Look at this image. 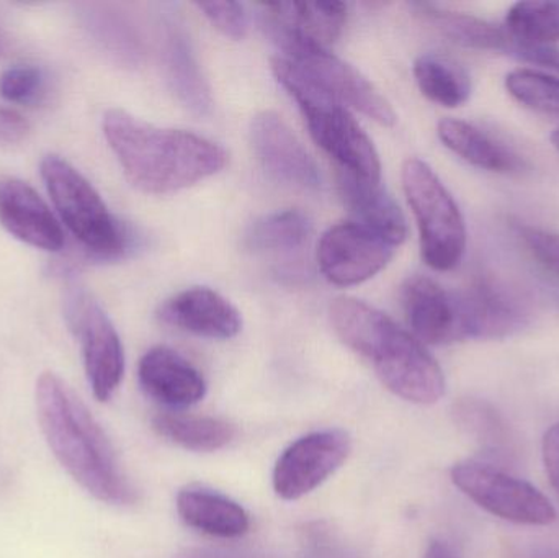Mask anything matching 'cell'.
Wrapping results in <instances>:
<instances>
[{"instance_id": "obj_28", "label": "cell", "mask_w": 559, "mask_h": 558, "mask_svg": "<svg viewBox=\"0 0 559 558\" xmlns=\"http://www.w3.org/2000/svg\"><path fill=\"white\" fill-rule=\"evenodd\" d=\"M506 32L525 45L559 41V2H518L506 15Z\"/></svg>"}, {"instance_id": "obj_3", "label": "cell", "mask_w": 559, "mask_h": 558, "mask_svg": "<svg viewBox=\"0 0 559 558\" xmlns=\"http://www.w3.org/2000/svg\"><path fill=\"white\" fill-rule=\"evenodd\" d=\"M332 327L352 351L373 366L393 395L414 405H433L445 393V376L432 354L414 334L383 311L350 297L334 300Z\"/></svg>"}, {"instance_id": "obj_9", "label": "cell", "mask_w": 559, "mask_h": 558, "mask_svg": "<svg viewBox=\"0 0 559 558\" xmlns=\"http://www.w3.org/2000/svg\"><path fill=\"white\" fill-rule=\"evenodd\" d=\"M352 452V438L344 429L309 432L280 455L272 475L274 491L285 501H296L328 482Z\"/></svg>"}, {"instance_id": "obj_40", "label": "cell", "mask_w": 559, "mask_h": 558, "mask_svg": "<svg viewBox=\"0 0 559 558\" xmlns=\"http://www.w3.org/2000/svg\"><path fill=\"white\" fill-rule=\"evenodd\" d=\"M521 558H548L547 556H538V554H532V556H525V557H521Z\"/></svg>"}, {"instance_id": "obj_12", "label": "cell", "mask_w": 559, "mask_h": 558, "mask_svg": "<svg viewBox=\"0 0 559 558\" xmlns=\"http://www.w3.org/2000/svg\"><path fill=\"white\" fill-rule=\"evenodd\" d=\"M347 22L344 2L265 3L261 25L280 46H314L328 49Z\"/></svg>"}, {"instance_id": "obj_6", "label": "cell", "mask_w": 559, "mask_h": 558, "mask_svg": "<svg viewBox=\"0 0 559 558\" xmlns=\"http://www.w3.org/2000/svg\"><path fill=\"white\" fill-rule=\"evenodd\" d=\"M403 189L416 216L424 262L439 272L459 268L465 256L466 225L452 193L432 167L416 157L404 163Z\"/></svg>"}, {"instance_id": "obj_27", "label": "cell", "mask_w": 559, "mask_h": 558, "mask_svg": "<svg viewBox=\"0 0 559 558\" xmlns=\"http://www.w3.org/2000/svg\"><path fill=\"white\" fill-rule=\"evenodd\" d=\"M311 222L299 210H283L255 219L245 236V246L255 254L292 252L305 246Z\"/></svg>"}, {"instance_id": "obj_33", "label": "cell", "mask_w": 559, "mask_h": 558, "mask_svg": "<svg viewBox=\"0 0 559 558\" xmlns=\"http://www.w3.org/2000/svg\"><path fill=\"white\" fill-rule=\"evenodd\" d=\"M200 12L215 25L223 35L239 41L248 35V13L238 2L197 3Z\"/></svg>"}, {"instance_id": "obj_34", "label": "cell", "mask_w": 559, "mask_h": 558, "mask_svg": "<svg viewBox=\"0 0 559 558\" xmlns=\"http://www.w3.org/2000/svg\"><path fill=\"white\" fill-rule=\"evenodd\" d=\"M509 55L522 59V61L532 62V64L542 66V68L551 69L559 74V48L554 45H525V43H512Z\"/></svg>"}, {"instance_id": "obj_32", "label": "cell", "mask_w": 559, "mask_h": 558, "mask_svg": "<svg viewBox=\"0 0 559 558\" xmlns=\"http://www.w3.org/2000/svg\"><path fill=\"white\" fill-rule=\"evenodd\" d=\"M518 233L532 258L559 278V233L528 225H518Z\"/></svg>"}, {"instance_id": "obj_16", "label": "cell", "mask_w": 559, "mask_h": 558, "mask_svg": "<svg viewBox=\"0 0 559 558\" xmlns=\"http://www.w3.org/2000/svg\"><path fill=\"white\" fill-rule=\"evenodd\" d=\"M0 226L41 251H61L64 246V233L48 203L16 177L0 176Z\"/></svg>"}, {"instance_id": "obj_1", "label": "cell", "mask_w": 559, "mask_h": 558, "mask_svg": "<svg viewBox=\"0 0 559 558\" xmlns=\"http://www.w3.org/2000/svg\"><path fill=\"white\" fill-rule=\"evenodd\" d=\"M39 428L61 467L88 495L110 507H133L140 491L107 431L74 390L52 372L36 382Z\"/></svg>"}, {"instance_id": "obj_14", "label": "cell", "mask_w": 559, "mask_h": 558, "mask_svg": "<svg viewBox=\"0 0 559 558\" xmlns=\"http://www.w3.org/2000/svg\"><path fill=\"white\" fill-rule=\"evenodd\" d=\"M249 136L255 156L272 177L301 189L321 186L318 164L278 114L265 110L255 115Z\"/></svg>"}, {"instance_id": "obj_41", "label": "cell", "mask_w": 559, "mask_h": 558, "mask_svg": "<svg viewBox=\"0 0 559 558\" xmlns=\"http://www.w3.org/2000/svg\"><path fill=\"white\" fill-rule=\"evenodd\" d=\"M0 41H2V39H0Z\"/></svg>"}, {"instance_id": "obj_8", "label": "cell", "mask_w": 559, "mask_h": 558, "mask_svg": "<svg viewBox=\"0 0 559 558\" xmlns=\"http://www.w3.org/2000/svg\"><path fill=\"white\" fill-rule=\"evenodd\" d=\"M69 330L81 347L85 377L98 402L111 400L124 376V349L117 328L104 308L88 297L75 292L66 308Z\"/></svg>"}, {"instance_id": "obj_22", "label": "cell", "mask_w": 559, "mask_h": 558, "mask_svg": "<svg viewBox=\"0 0 559 558\" xmlns=\"http://www.w3.org/2000/svg\"><path fill=\"white\" fill-rule=\"evenodd\" d=\"M437 133L452 153L478 169L498 174H521L525 170V161L515 151L468 121L443 118Z\"/></svg>"}, {"instance_id": "obj_30", "label": "cell", "mask_w": 559, "mask_h": 558, "mask_svg": "<svg viewBox=\"0 0 559 558\" xmlns=\"http://www.w3.org/2000/svg\"><path fill=\"white\" fill-rule=\"evenodd\" d=\"M299 558H360L328 521H308L298 530Z\"/></svg>"}, {"instance_id": "obj_11", "label": "cell", "mask_w": 559, "mask_h": 558, "mask_svg": "<svg viewBox=\"0 0 559 558\" xmlns=\"http://www.w3.org/2000/svg\"><path fill=\"white\" fill-rule=\"evenodd\" d=\"M394 246L355 222L338 223L322 235L318 262L322 274L338 287L364 284L393 259Z\"/></svg>"}, {"instance_id": "obj_15", "label": "cell", "mask_w": 559, "mask_h": 558, "mask_svg": "<svg viewBox=\"0 0 559 558\" xmlns=\"http://www.w3.org/2000/svg\"><path fill=\"white\" fill-rule=\"evenodd\" d=\"M404 313L423 344L443 346L463 341L459 298L426 275H414L401 290Z\"/></svg>"}, {"instance_id": "obj_7", "label": "cell", "mask_w": 559, "mask_h": 558, "mask_svg": "<svg viewBox=\"0 0 559 558\" xmlns=\"http://www.w3.org/2000/svg\"><path fill=\"white\" fill-rule=\"evenodd\" d=\"M453 485L479 508L525 526H548L557 511L538 488L522 478L483 461H463L453 465Z\"/></svg>"}, {"instance_id": "obj_26", "label": "cell", "mask_w": 559, "mask_h": 558, "mask_svg": "<svg viewBox=\"0 0 559 558\" xmlns=\"http://www.w3.org/2000/svg\"><path fill=\"white\" fill-rule=\"evenodd\" d=\"M414 78L420 92L433 104L456 108L472 95V78L452 59L440 55H424L414 62Z\"/></svg>"}, {"instance_id": "obj_17", "label": "cell", "mask_w": 559, "mask_h": 558, "mask_svg": "<svg viewBox=\"0 0 559 558\" xmlns=\"http://www.w3.org/2000/svg\"><path fill=\"white\" fill-rule=\"evenodd\" d=\"M163 323L209 340H231L242 330L238 308L222 294L206 287H193L174 295L157 310Z\"/></svg>"}, {"instance_id": "obj_13", "label": "cell", "mask_w": 559, "mask_h": 558, "mask_svg": "<svg viewBox=\"0 0 559 558\" xmlns=\"http://www.w3.org/2000/svg\"><path fill=\"white\" fill-rule=\"evenodd\" d=\"M463 341L501 340L527 323V308L521 298L495 278H476L468 288L456 292Z\"/></svg>"}, {"instance_id": "obj_21", "label": "cell", "mask_w": 559, "mask_h": 558, "mask_svg": "<svg viewBox=\"0 0 559 558\" xmlns=\"http://www.w3.org/2000/svg\"><path fill=\"white\" fill-rule=\"evenodd\" d=\"M163 56L167 82L180 104L199 117L212 114V88L200 69L192 43L179 23H167Z\"/></svg>"}, {"instance_id": "obj_23", "label": "cell", "mask_w": 559, "mask_h": 558, "mask_svg": "<svg viewBox=\"0 0 559 558\" xmlns=\"http://www.w3.org/2000/svg\"><path fill=\"white\" fill-rule=\"evenodd\" d=\"M453 422L492 461L514 462L518 438L504 416L485 400L462 399L453 405Z\"/></svg>"}, {"instance_id": "obj_5", "label": "cell", "mask_w": 559, "mask_h": 558, "mask_svg": "<svg viewBox=\"0 0 559 558\" xmlns=\"http://www.w3.org/2000/svg\"><path fill=\"white\" fill-rule=\"evenodd\" d=\"M41 177L59 218L94 258L118 259L128 251L127 228L71 163L49 154L41 161Z\"/></svg>"}, {"instance_id": "obj_29", "label": "cell", "mask_w": 559, "mask_h": 558, "mask_svg": "<svg viewBox=\"0 0 559 558\" xmlns=\"http://www.w3.org/2000/svg\"><path fill=\"white\" fill-rule=\"evenodd\" d=\"M506 88L519 104L559 117V78L534 69H515L506 78Z\"/></svg>"}, {"instance_id": "obj_35", "label": "cell", "mask_w": 559, "mask_h": 558, "mask_svg": "<svg viewBox=\"0 0 559 558\" xmlns=\"http://www.w3.org/2000/svg\"><path fill=\"white\" fill-rule=\"evenodd\" d=\"M29 133V123L12 108L0 107V146L22 143Z\"/></svg>"}, {"instance_id": "obj_4", "label": "cell", "mask_w": 559, "mask_h": 558, "mask_svg": "<svg viewBox=\"0 0 559 558\" xmlns=\"http://www.w3.org/2000/svg\"><path fill=\"white\" fill-rule=\"evenodd\" d=\"M278 84L298 104L316 143L341 164L344 173L368 182H381V163L373 143L347 107L309 81L283 56L272 58Z\"/></svg>"}, {"instance_id": "obj_24", "label": "cell", "mask_w": 559, "mask_h": 558, "mask_svg": "<svg viewBox=\"0 0 559 558\" xmlns=\"http://www.w3.org/2000/svg\"><path fill=\"white\" fill-rule=\"evenodd\" d=\"M153 429L170 444L199 454L222 451L238 435L236 426L226 419L169 409L153 416Z\"/></svg>"}, {"instance_id": "obj_37", "label": "cell", "mask_w": 559, "mask_h": 558, "mask_svg": "<svg viewBox=\"0 0 559 558\" xmlns=\"http://www.w3.org/2000/svg\"><path fill=\"white\" fill-rule=\"evenodd\" d=\"M174 558H274L267 554L249 553V550L197 549L187 550Z\"/></svg>"}, {"instance_id": "obj_10", "label": "cell", "mask_w": 559, "mask_h": 558, "mask_svg": "<svg viewBox=\"0 0 559 558\" xmlns=\"http://www.w3.org/2000/svg\"><path fill=\"white\" fill-rule=\"evenodd\" d=\"M283 52L286 55L283 58L293 62L309 81L342 105H350L383 127L396 123V114L390 102L354 66L342 61L328 49L314 46H289Z\"/></svg>"}, {"instance_id": "obj_18", "label": "cell", "mask_w": 559, "mask_h": 558, "mask_svg": "<svg viewBox=\"0 0 559 558\" xmlns=\"http://www.w3.org/2000/svg\"><path fill=\"white\" fill-rule=\"evenodd\" d=\"M138 380L147 399L166 408H189L206 395L202 372L177 351L166 346L153 347L141 357Z\"/></svg>"}, {"instance_id": "obj_2", "label": "cell", "mask_w": 559, "mask_h": 558, "mask_svg": "<svg viewBox=\"0 0 559 558\" xmlns=\"http://www.w3.org/2000/svg\"><path fill=\"white\" fill-rule=\"evenodd\" d=\"M104 134L131 186L164 195L216 176L228 153L215 141L174 128H159L121 108L104 115Z\"/></svg>"}, {"instance_id": "obj_36", "label": "cell", "mask_w": 559, "mask_h": 558, "mask_svg": "<svg viewBox=\"0 0 559 558\" xmlns=\"http://www.w3.org/2000/svg\"><path fill=\"white\" fill-rule=\"evenodd\" d=\"M544 462L548 478L559 495V423L548 429L544 438Z\"/></svg>"}, {"instance_id": "obj_39", "label": "cell", "mask_w": 559, "mask_h": 558, "mask_svg": "<svg viewBox=\"0 0 559 558\" xmlns=\"http://www.w3.org/2000/svg\"><path fill=\"white\" fill-rule=\"evenodd\" d=\"M550 140L551 144H554L555 150H557L559 153V127L557 128V130L554 131V133H551Z\"/></svg>"}, {"instance_id": "obj_25", "label": "cell", "mask_w": 559, "mask_h": 558, "mask_svg": "<svg viewBox=\"0 0 559 558\" xmlns=\"http://www.w3.org/2000/svg\"><path fill=\"white\" fill-rule=\"evenodd\" d=\"M420 16L455 45L479 51H511L514 38L501 26L468 13L453 12L433 3H414Z\"/></svg>"}, {"instance_id": "obj_19", "label": "cell", "mask_w": 559, "mask_h": 558, "mask_svg": "<svg viewBox=\"0 0 559 558\" xmlns=\"http://www.w3.org/2000/svg\"><path fill=\"white\" fill-rule=\"evenodd\" d=\"M180 520L206 536L238 539L251 530L248 511L226 495L212 488L189 485L177 494Z\"/></svg>"}, {"instance_id": "obj_38", "label": "cell", "mask_w": 559, "mask_h": 558, "mask_svg": "<svg viewBox=\"0 0 559 558\" xmlns=\"http://www.w3.org/2000/svg\"><path fill=\"white\" fill-rule=\"evenodd\" d=\"M423 558H462L459 550L447 543V541L436 539L427 546L426 554Z\"/></svg>"}, {"instance_id": "obj_31", "label": "cell", "mask_w": 559, "mask_h": 558, "mask_svg": "<svg viewBox=\"0 0 559 558\" xmlns=\"http://www.w3.org/2000/svg\"><path fill=\"white\" fill-rule=\"evenodd\" d=\"M0 95L10 104H39L46 95V75L32 64H16L5 69L0 75Z\"/></svg>"}, {"instance_id": "obj_20", "label": "cell", "mask_w": 559, "mask_h": 558, "mask_svg": "<svg viewBox=\"0 0 559 558\" xmlns=\"http://www.w3.org/2000/svg\"><path fill=\"white\" fill-rule=\"evenodd\" d=\"M338 190L342 202L357 218L355 223L377 233L394 248L404 242L407 236L406 218L396 200L380 182H368L342 170Z\"/></svg>"}]
</instances>
